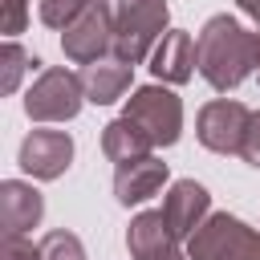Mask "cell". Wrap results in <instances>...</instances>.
I'll use <instances>...</instances> for the list:
<instances>
[{
  "instance_id": "1",
  "label": "cell",
  "mask_w": 260,
  "mask_h": 260,
  "mask_svg": "<svg viewBox=\"0 0 260 260\" xmlns=\"http://www.w3.org/2000/svg\"><path fill=\"white\" fill-rule=\"evenodd\" d=\"M195 53H199V77H203L211 89L228 93V89H236L244 77L256 73L260 37H256L252 28H244L236 16L219 12V16H211V20L199 28Z\"/></svg>"
},
{
  "instance_id": "2",
  "label": "cell",
  "mask_w": 260,
  "mask_h": 260,
  "mask_svg": "<svg viewBox=\"0 0 260 260\" xmlns=\"http://www.w3.org/2000/svg\"><path fill=\"white\" fill-rule=\"evenodd\" d=\"M110 16H114V57L138 65L162 41L171 8L167 0H110Z\"/></svg>"
},
{
  "instance_id": "3",
  "label": "cell",
  "mask_w": 260,
  "mask_h": 260,
  "mask_svg": "<svg viewBox=\"0 0 260 260\" xmlns=\"http://www.w3.org/2000/svg\"><path fill=\"white\" fill-rule=\"evenodd\" d=\"M191 260H260V232L228 211H211L187 240Z\"/></svg>"
},
{
  "instance_id": "4",
  "label": "cell",
  "mask_w": 260,
  "mask_h": 260,
  "mask_svg": "<svg viewBox=\"0 0 260 260\" xmlns=\"http://www.w3.org/2000/svg\"><path fill=\"white\" fill-rule=\"evenodd\" d=\"M81 102H85V85H81V73L73 69H61V65H49L37 73V81L28 85L24 93V114L32 122H69L81 114Z\"/></svg>"
},
{
  "instance_id": "5",
  "label": "cell",
  "mask_w": 260,
  "mask_h": 260,
  "mask_svg": "<svg viewBox=\"0 0 260 260\" xmlns=\"http://www.w3.org/2000/svg\"><path fill=\"white\" fill-rule=\"evenodd\" d=\"M126 118H134L154 146H175L183 134V102L167 85H138L126 98Z\"/></svg>"
},
{
  "instance_id": "6",
  "label": "cell",
  "mask_w": 260,
  "mask_h": 260,
  "mask_svg": "<svg viewBox=\"0 0 260 260\" xmlns=\"http://www.w3.org/2000/svg\"><path fill=\"white\" fill-rule=\"evenodd\" d=\"M106 49H114V16H110V0H98L73 24L61 28V53L77 65H89L106 57Z\"/></svg>"
},
{
  "instance_id": "7",
  "label": "cell",
  "mask_w": 260,
  "mask_h": 260,
  "mask_svg": "<svg viewBox=\"0 0 260 260\" xmlns=\"http://www.w3.org/2000/svg\"><path fill=\"white\" fill-rule=\"evenodd\" d=\"M248 118L252 110L236 98H215L199 110L195 118V134L207 150L215 154H240V142H244V130H248Z\"/></svg>"
},
{
  "instance_id": "8",
  "label": "cell",
  "mask_w": 260,
  "mask_h": 260,
  "mask_svg": "<svg viewBox=\"0 0 260 260\" xmlns=\"http://www.w3.org/2000/svg\"><path fill=\"white\" fill-rule=\"evenodd\" d=\"M20 171H28L32 179H61L73 162V138L65 130H28L16 154Z\"/></svg>"
},
{
  "instance_id": "9",
  "label": "cell",
  "mask_w": 260,
  "mask_h": 260,
  "mask_svg": "<svg viewBox=\"0 0 260 260\" xmlns=\"http://www.w3.org/2000/svg\"><path fill=\"white\" fill-rule=\"evenodd\" d=\"M126 248L130 260H191L179 248V236L171 232L162 211H138L126 228Z\"/></svg>"
},
{
  "instance_id": "10",
  "label": "cell",
  "mask_w": 260,
  "mask_h": 260,
  "mask_svg": "<svg viewBox=\"0 0 260 260\" xmlns=\"http://www.w3.org/2000/svg\"><path fill=\"white\" fill-rule=\"evenodd\" d=\"M158 211L167 215V223H171V232H175L179 240H191L195 228L211 215V195H207V187L195 183V179H175V183L167 187Z\"/></svg>"
},
{
  "instance_id": "11",
  "label": "cell",
  "mask_w": 260,
  "mask_h": 260,
  "mask_svg": "<svg viewBox=\"0 0 260 260\" xmlns=\"http://www.w3.org/2000/svg\"><path fill=\"white\" fill-rule=\"evenodd\" d=\"M199 69V53H195V37L183 28H167L162 41L150 53V73L162 85H183L191 81V73Z\"/></svg>"
},
{
  "instance_id": "12",
  "label": "cell",
  "mask_w": 260,
  "mask_h": 260,
  "mask_svg": "<svg viewBox=\"0 0 260 260\" xmlns=\"http://www.w3.org/2000/svg\"><path fill=\"white\" fill-rule=\"evenodd\" d=\"M162 183H167V162L154 158V154H142V158H130V162H118L114 199L122 207H134V203H146L150 195H158Z\"/></svg>"
},
{
  "instance_id": "13",
  "label": "cell",
  "mask_w": 260,
  "mask_h": 260,
  "mask_svg": "<svg viewBox=\"0 0 260 260\" xmlns=\"http://www.w3.org/2000/svg\"><path fill=\"white\" fill-rule=\"evenodd\" d=\"M130 77H134V65L122 61V57H98V61L81 65L85 102H93V106H110V102H118V98L130 89Z\"/></svg>"
},
{
  "instance_id": "14",
  "label": "cell",
  "mask_w": 260,
  "mask_h": 260,
  "mask_svg": "<svg viewBox=\"0 0 260 260\" xmlns=\"http://www.w3.org/2000/svg\"><path fill=\"white\" fill-rule=\"evenodd\" d=\"M45 215V199L32 183L24 179H4L0 183V223L4 232H28Z\"/></svg>"
},
{
  "instance_id": "15",
  "label": "cell",
  "mask_w": 260,
  "mask_h": 260,
  "mask_svg": "<svg viewBox=\"0 0 260 260\" xmlns=\"http://www.w3.org/2000/svg\"><path fill=\"white\" fill-rule=\"evenodd\" d=\"M154 150V142H150V134L134 122V118H114V122H106L102 126V154L118 167V162H130V158H142V154H150Z\"/></svg>"
},
{
  "instance_id": "16",
  "label": "cell",
  "mask_w": 260,
  "mask_h": 260,
  "mask_svg": "<svg viewBox=\"0 0 260 260\" xmlns=\"http://www.w3.org/2000/svg\"><path fill=\"white\" fill-rule=\"evenodd\" d=\"M28 65H37V57H28V49L8 37L4 49H0V93H16V85H20Z\"/></svg>"
},
{
  "instance_id": "17",
  "label": "cell",
  "mask_w": 260,
  "mask_h": 260,
  "mask_svg": "<svg viewBox=\"0 0 260 260\" xmlns=\"http://www.w3.org/2000/svg\"><path fill=\"white\" fill-rule=\"evenodd\" d=\"M41 260H85V248L73 232L65 228H53L45 240H41Z\"/></svg>"
},
{
  "instance_id": "18",
  "label": "cell",
  "mask_w": 260,
  "mask_h": 260,
  "mask_svg": "<svg viewBox=\"0 0 260 260\" xmlns=\"http://www.w3.org/2000/svg\"><path fill=\"white\" fill-rule=\"evenodd\" d=\"M41 4V20L49 24V28H65V24H73L89 4H98V0H37Z\"/></svg>"
},
{
  "instance_id": "19",
  "label": "cell",
  "mask_w": 260,
  "mask_h": 260,
  "mask_svg": "<svg viewBox=\"0 0 260 260\" xmlns=\"http://www.w3.org/2000/svg\"><path fill=\"white\" fill-rule=\"evenodd\" d=\"M0 260H41V244H32L24 232H4Z\"/></svg>"
},
{
  "instance_id": "20",
  "label": "cell",
  "mask_w": 260,
  "mask_h": 260,
  "mask_svg": "<svg viewBox=\"0 0 260 260\" xmlns=\"http://www.w3.org/2000/svg\"><path fill=\"white\" fill-rule=\"evenodd\" d=\"M240 158L260 171V110H252V118H248V130H244V142H240Z\"/></svg>"
},
{
  "instance_id": "21",
  "label": "cell",
  "mask_w": 260,
  "mask_h": 260,
  "mask_svg": "<svg viewBox=\"0 0 260 260\" xmlns=\"http://www.w3.org/2000/svg\"><path fill=\"white\" fill-rule=\"evenodd\" d=\"M4 32L8 37H16V32H24V20H28V0H4Z\"/></svg>"
},
{
  "instance_id": "22",
  "label": "cell",
  "mask_w": 260,
  "mask_h": 260,
  "mask_svg": "<svg viewBox=\"0 0 260 260\" xmlns=\"http://www.w3.org/2000/svg\"><path fill=\"white\" fill-rule=\"evenodd\" d=\"M236 8H240L248 20H256V24H260V0H236Z\"/></svg>"
},
{
  "instance_id": "23",
  "label": "cell",
  "mask_w": 260,
  "mask_h": 260,
  "mask_svg": "<svg viewBox=\"0 0 260 260\" xmlns=\"http://www.w3.org/2000/svg\"><path fill=\"white\" fill-rule=\"evenodd\" d=\"M256 37H260V32H256ZM256 77H260V57H256Z\"/></svg>"
}]
</instances>
